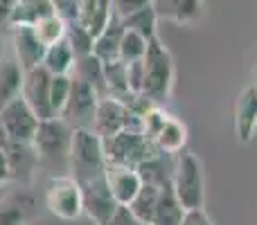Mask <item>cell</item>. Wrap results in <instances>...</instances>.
I'll return each instance as SVG.
<instances>
[{
	"label": "cell",
	"instance_id": "obj_33",
	"mask_svg": "<svg viewBox=\"0 0 257 225\" xmlns=\"http://www.w3.org/2000/svg\"><path fill=\"white\" fill-rule=\"evenodd\" d=\"M181 225H214V223H212V218L205 214V209L199 207V209H185Z\"/></svg>",
	"mask_w": 257,
	"mask_h": 225
},
{
	"label": "cell",
	"instance_id": "obj_20",
	"mask_svg": "<svg viewBox=\"0 0 257 225\" xmlns=\"http://www.w3.org/2000/svg\"><path fill=\"white\" fill-rule=\"evenodd\" d=\"M183 214H185V209H183V205L178 203L176 194H174L172 180L165 182V185L160 187L158 203H156L151 225H181Z\"/></svg>",
	"mask_w": 257,
	"mask_h": 225
},
{
	"label": "cell",
	"instance_id": "obj_23",
	"mask_svg": "<svg viewBox=\"0 0 257 225\" xmlns=\"http://www.w3.org/2000/svg\"><path fill=\"white\" fill-rule=\"evenodd\" d=\"M75 61H77V57H75V52H72L70 43L63 39L45 50L43 68L50 75H70L72 68H75Z\"/></svg>",
	"mask_w": 257,
	"mask_h": 225
},
{
	"label": "cell",
	"instance_id": "obj_28",
	"mask_svg": "<svg viewBox=\"0 0 257 225\" xmlns=\"http://www.w3.org/2000/svg\"><path fill=\"white\" fill-rule=\"evenodd\" d=\"M147 45H149V41L145 36L136 34L131 30H124L122 41H120V61H124V63L142 61L147 54Z\"/></svg>",
	"mask_w": 257,
	"mask_h": 225
},
{
	"label": "cell",
	"instance_id": "obj_6",
	"mask_svg": "<svg viewBox=\"0 0 257 225\" xmlns=\"http://www.w3.org/2000/svg\"><path fill=\"white\" fill-rule=\"evenodd\" d=\"M45 207L61 221H75L84 214V198L81 187L70 173L50 178L48 191H45Z\"/></svg>",
	"mask_w": 257,
	"mask_h": 225
},
{
	"label": "cell",
	"instance_id": "obj_41",
	"mask_svg": "<svg viewBox=\"0 0 257 225\" xmlns=\"http://www.w3.org/2000/svg\"><path fill=\"white\" fill-rule=\"evenodd\" d=\"M16 3H18V0H16Z\"/></svg>",
	"mask_w": 257,
	"mask_h": 225
},
{
	"label": "cell",
	"instance_id": "obj_39",
	"mask_svg": "<svg viewBox=\"0 0 257 225\" xmlns=\"http://www.w3.org/2000/svg\"><path fill=\"white\" fill-rule=\"evenodd\" d=\"M255 72H257V66H255Z\"/></svg>",
	"mask_w": 257,
	"mask_h": 225
},
{
	"label": "cell",
	"instance_id": "obj_32",
	"mask_svg": "<svg viewBox=\"0 0 257 225\" xmlns=\"http://www.w3.org/2000/svg\"><path fill=\"white\" fill-rule=\"evenodd\" d=\"M126 81H128V90H131L133 95H140L142 81H145V63L142 61L126 63Z\"/></svg>",
	"mask_w": 257,
	"mask_h": 225
},
{
	"label": "cell",
	"instance_id": "obj_37",
	"mask_svg": "<svg viewBox=\"0 0 257 225\" xmlns=\"http://www.w3.org/2000/svg\"><path fill=\"white\" fill-rule=\"evenodd\" d=\"M7 133H5V128H3V124H0V149H5V144H7Z\"/></svg>",
	"mask_w": 257,
	"mask_h": 225
},
{
	"label": "cell",
	"instance_id": "obj_1",
	"mask_svg": "<svg viewBox=\"0 0 257 225\" xmlns=\"http://www.w3.org/2000/svg\"><path fill=\"white\" fill-rule=\"evenodd\" d=\"M145 63V81H142V97H147L156 106H165L172 97L174 81H176V66H174L172 52L160 43L158 36L149 41Z\"/></svg>",
	"mask_w": 257,
	"mask_h": 225
},
{
	"label": "cell",
	"instance_id": "obj_30",
	"mask_svg": "<svg viewBox=\"0 0 257 225\" xmlns=\"http://www.w3.org/2000/svg\"><path fill=\"white\" fill-rule=\"evenodd\" d=\"M70 86H72L70 75H52V81H50V106H52L54 117H59L63 106H66Z\"/></svg>",
	"mask_w": 257,
	"mask_h": 225
},
{
	"label": "cell",
	"instance_id": "obj_40",
	"mask_svg": "<svg viewBox=\"0 0 257 225\" xmlns=\"http://www.w3.org/2000/svg\"><path fill=\"white\" fill-rule=\"evenodd\" d=\"M255 90H257V84H255Z\"/></svg>",
	"mask_w": 257,
	"mask_h": 225
},
{
	"label": "cell",
	"instance_id": "obj_11",
	"mask_svg": "<svg viewBox=\"0 0 257 225\" xmlns=\"http://www.w3.org/2000/svg\"><path fill=\"white\" fill-rule=\"evenodd\" d=\"M5 155L9 164V180L21 187H32L36 173L41 169V160L34 144H23V142H7Z\"/></svg>",
	"mask_w": 257,
	"mask_h": 225
},
{
	"label": "cell",
	"instance_id": "obj_5",
	"mask_svg": "<svg viewBox=\"0 0 257 225\" xmlns=\"http://www.w3.org/2000/svg\"><path fill=\"white\" fill-rule=\"evenodd\" d=\"M104 153H106V162L138 169L140 164L158 158L160 151L142 131H120L117 135L104 140Z\"/></svg>",
	"mask_w": 257,
	"mask_h": 225
},
{
	"label": "cell",
	"instance_id": "obj_9",
	"mask_svg": "<svg viewBox=\"0 0 257 225\" xmlns=\"http://www.w3.org/2000/svg\"><path fill=\"white\" fill-rule=\"evenodd\" d=\"M41 119L30 108V104L23 99V95L14 97L0 108V124H3L5 133H7L9 142H23V144H32L36 135Z\"/></svg>",
	"mask_w": 257,
	"mask_h": 225
},
{
	"label": "cell",
	"instance_id": "obj_29",
	"mask_svg": "<svg viewBox=\"0 0 257 225\" xmlns=\"http://www.w3.org/2000/svg\"><path fill=\"white\" fill-rule=\"evenodd\" d=\"M66 41L70 43L72 52H75L77 59L81 57H88L93 54V43H95V36L86 30L81 23H70L68 25V34H66Z\"/></svg>",
	"mask_w": 257,
	"mask_h": 225
},
{
	"label": "cell",
	"instance_id": "obj_31",
	"mask_svg": "<svg viewBox=\"0 0 257 225\" xmlns=\"http://www.w3.org/2000/svg\"><path fill=\"white\" fill-rule=\"evenodd\" d=\"M79 5H81V0H52L54 14L61 16L68 25L77 23V18H79Z\"/></svg>",
	"mask_w": 257,
	"mask_h": 225
},
{
	"label": "cell",
	"instance_id": "obj_25",
	"mask_svg": "<svg viewBox=\"0 0 257 225\" xmlns=\"http://www.w3.org/2000/svg\"><path fill=\"white\" fill-rule=\"evenodd\" d=\"M158 14H156L154 5H147V7L138 9V12L128 14L126 18H122V25H124V30H131L136 32V34L145 36L147 41H151L156 34V27H158Z\"/></svg>",
	"mask_w": 257,
	"mask_h": 225
},
{
	"label": "cell",
	"instance_id": "obj_26",
	"mask_svg": "<svg viewBox=\"0 0 257 225\" xmlns=\"http://www.w3.org/2000/svg\"><path fill=\"white\" fill-rule=\"evenodd\" d=\"M23 75L25 72L18 63H3V68H0V108L21 95Z\"/></svg>",
	"mask_w": 257,
	"mask_h": 225
},
{
	"label": "cell",
	"instance_id": "obj_35",
	"mask_svg": "<svg viewBox=\"0 0 257 225\" xmlns=\"http://www.w3.org/2000/svg\"><path fill=\"white\" fill-rule=\"evenodd\" d=\"M14 7H16V0H0V32H3V27H9Z\"/></svg>",
	"mask_w": 257,
	"mask_h": 225
},
{
	"label": "cell",
	"instance_id": "obj_36",
	"mask_svg": "<svg viewBox=\"0 0 257 225\" xmlns=\"http://www.w3.org/2000/svg\"><path fill=\"white\" fill-rule=\"evenodd\" d=\"M9 182V164H7V155L0 149V185Z\"/></svg>",
	"mask_w": 257,
	"mask_h": 225
},
{
	"label": "cell",
	"instance_id": "obj_2",
	"mask_svg": "<svg viewBox=\"0 0 257 225\" xmlns=\"http://www.w3.org/2000/svg\"><path fill=\"white\" fill-rule=\"evenodd\" d=\"M70 142L72 128L61 117L41 119L34 142H32L39 153L41 169H50L52 176H63V171H68V160H70Z\"/></svg>",
	"mask_w": 257,
	"mask_h": 225
},
{
	"label": "cell",
	"instance_id": "obj_34",
	"mask_svg": "<svg viewBox=\"0 0 257 225\" xmlns=\"http://www.w3.org/2000/svg\"><path fill=\"white\" fill-rule=\"evenodd\" d=\"M108 225H149V223H142L140 218H136L131 212H128V207H120Z\"/></svg>",
	"mask_w": 257,
	"mask_h": 225
},
{
	"label": "cell",
	"instance_id": "obj_38",
	"mask_svg": "<svg viewBox=\"0 0 257 225\" xmlns=\"http://www.w3.org/2000/svg\"><path fill=\"white\" fill-rule=\"evenodd\" d=\"M0 61H3V34H0Z\"/></svg>",
	"mask_w": 257,
	"mask_h": 225
},
{
	"label": "cell",
	"instance_id": "obj_21",
	"mask_svg": "<svg viewBox=\"0 0 257 225\" xmlns=\"http://www.w3.org/2000/svg\"><path fill=\"white\" fill-rule=\"evenodd\" d=\"M72 77L86 81L90 88H95V93L102 97H108V88H106V77H104V63L99 61L95 54H88V57H81L75 61V68L70 72Z\"/></svg>",
	"mask_w": 257,
	"mask_h": 225
},
{
	"label": "cell",
	"instance_id": "obj_22",
	"mask_svg": "<svg viewBox=\"0 0 257 225\" xmlns=\"http://www.w3.org/2000/svg\"><path fill=\"white\" fill-rule=\"evenodd\" d=\"M50 14H54L52 0H18L16 7H14L9 27H18V25L34 27L36 23L43 21Z\"/></svg>",
	"mask_w": 257,
	"mask_h": 225
},
{
	"label": "cell",
	"instance_id": "obj_24",
	"mask_svg": "<svg viewBox=\"0 0 257 225\" xmlns=\"http://www.w3.org/2000/svg\"><path fill=\"white\" fill-rule=\"evenodd\" d=\"M160 187H163V185H151V182H142V187H140V191H138V196L131 200V205H128V212H131L136 218H140L142 223H149V225H151L156 203H158Z\"/></svg>",
	"mask_w": 257,
	"mask_h": 225
},
{
	"label": "cell",
	"instance_id": "obj_13",
	"mask_svg": "<svg viewBox=\"0 0 257 225\" xmlns=\"http://www.w3.org/2000/svg\"><path fill=\"white\" fill-rule=\"evenodd\" d=\"M39 218V205L27 187L0 198V225H32Z\"/></svg>",
	"mask_w": 257,
	"mask_h": 225
},
{
	"label": "cell",
	"instance_id": "obj_4",
	"mask_svg": "<svg viewBox=\"0 0 257 225\" xmlns=\"http://www.w3.org/2000/svg\"><path fill=\"white\" fill-rule=\"evenodd\" d=\"M172 187L183 209H199L205 203V178L203 164L196 153L183 149L176 153L172 169Z\"/></svg>",
	"mask_w": 257,
	"mask_h": 225
},
{
	"label": "cell",
	"instance_id": "obj_3",
	"mask_svg": "<svg viewBox=\"0 0 257 225\" xmlns=\"http://www.w3.org/2000/svg\"><path fill=\"white\" fill-rule=\"evenodd\" d=\"M68 171H70V176L79 185L106 173L104 140L93 128H77V131H72Z\"/></svg>",
	"mask_w": 257,
	"mask_h": 225
},
{
	"label": "cell",
	"instance_id": "obj_12",
	"mask_svg": "<svg viewBox=\"0 0 257 225\" xmlns=\"http://www.w3.org/2000/svg\"><path fill=\"white\" fill-rule=\"evenodd\" d=\"M50 81L52 75L45 70L43 66L34 68V70H27L23 75V99L30 104V108L36 113L39 119H50L54 117L52 106H50Z\"/></svg>",
	"mask_w": 257,
	"mask_h": 225
},
{
	"label": "cell",
	"instance_id": "obj_14",
	"mask_svg": "<svg viewBox=\"0 0 257 225\" xmlns=\"http://www.w3.org/2000/svg\"><path fill=\"white\" fill-rule=\"evenodd\" d=\"M106 182L120 207H128L142 187V178L138 169L117 162H106Z\"/></svg>",
	"mask_w": 257,
	"mask_h": 225
},
{
	"label": "cell",
	"instance_id": "obj_17",
	"mask_svg": "<svg viewBox=\"0 0 257 225\" xmlns=\"http://www.w3.org/2000/svg\"><path fill=\"white\" fill-rule=\"evenodd\" d=\"M158 18H167L178 25H192L203 14V0H154Z\"/></svg>",
	"mask_w": 257,
	"mask_h": 225
},
{
	"label": "cell",
	"instance_id": "obj_10",
	"mask_svg": "<svg viewBox=\"0 0 257 225\" xmlns=\"http://www.w3.org/2000/svg\"><path fill=\"white\" fill-rule=\"evenodd\" d=\"M81 198H84V214L95 225H108L111 218L117 214L120 205L113 198L111 187L106 182V173L93 180L81 182Z\"/></svg>",
	"mask_w": 257,
	"mask_h": 225
},
{
	"label": "cell",
	"instance_id": "obj_16",
	"mask_svg": "<svg viewBox=\"0 0 257 225\" xmlns=\"http://www.w3.org/2000/svg\"><path fill=\"white\" fill-rule=\"evenodd\" d=\"M235 133L241 144H250L257 133V90L246 86L235 102Z\"/></svg>",
	"mask_w": 257,
	"mask_h": 225
},
{
	"label": "cell",
	"instance_id": "obj_8",
	"mask_svg": "<svg viewBox=\"0 0 257 225\" xmlns=\"http://www.w3.org/2000/svg\"><path fill=\"white\" fill-rule=\"evenodd\" d=\"M97 104H99V95L95 93V88H90L86 81L72 77L70 95H68V102L59 117H61L72 131H77V128H93Z\"/></svg>",
	"mask_w": 257,
	"mask_h": 225
},
{
	"label": "cell",
	"instance_id": "obj_27",
	"mask_svg": "<svg viewBox=\"0 0 257 225\" xmlns=\"http://www.w3.org/2000/svg\"><path fill=\"white\" fill-rule=\"evenodd\" d=\"M34 32H36V36L41 39V43H43L45 48H50V45H54V43H59V41L66 39L68 23L63 21L61 16H57V14H50V16H45L43 21L36 23Z\"/></svg>",
	"mask_w": 257,
	"mask_h": 225
},
{
	"label": "cell",
	"instance_id": "obj_19",
	"mask_svg": "<svg viewBox=\"0 0 257 225\" xmlns=\"http://www.w3.org/2000/svg\"><path fill=\"white\" fill-rule=\"evenodd\" d=\"M187 142V126L176 117V115H169L165 119L163 128L158 131V135L154 137V144L158 146L160 153L165 155H176L185 149Z\"/></svg>",
	"mask_w": 257,
	"mask_h": 225
},
{
	"label": "cell",
	"instance_id": "obj_15",
	"mask_svg": "<svg viewBox=\"0 0 257 225\" xmlns=\"http://www.w3.org/2000/svg\"><path fill=\"white\" fill-rule=\"evenodd\" d=\"M12 41H14V50H16L18 66L23 68V72L43 66V57L48 48L41 43L34 27H30V25L12 27Z\"/></svg>",
	"mask_w": 257,
	"mask_h": 225
},
{
	"label": "cell",
	"instance_id": "obj_18",
	"mask_svg": "<svg viewBox=\"0 0 257 225\" xmlns=\"http://www.w3.org/2000/svg\"><path fill=\"white\" fill-rule=\"evenodd\" d=\"M124 34V25H122V18L117 14H113L108 25L95 36L93 43V54L99 59L102 63H111L115 59H120V41Z\"/></svg>",
	"mask_w": 257,
	"mask_h": 225
},
{
	"label": "cell",
	"instance_id": "obj_7",
	"mask_svg": "<svg viewBox=\"0 0 257 225\" xmlns=\"http://www.w3.org/2000/svg\"><path fill=\"white\" fill-rule=\"evenodd\" d=\"M93 131L102 140L117 135L120 131H142V117H138L124 102L113 97H102L95 113Z\"/></svg>",
	"mask_w": 257,
	"mask_h": 225
}]
</instances>
